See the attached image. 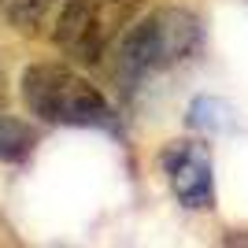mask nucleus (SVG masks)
Segmentation results:
<instances>
[{"label":"nucleus","instance_id":"8","mask_svg":"<svg viewBox=\"0 0 248 248\" xmlns=\"http://www.w3.org/2000/svg\"><path fill=\"white\" fill-rule=\"evenodd\" d=\"M4 100H8V89H4V74H0V108H4Z\"/></svg>","mask_w":248,"mask_h":248},{"label":"nucleus","instance_id":"7","mask_svg":"<svg viewBox=\"0 0 248 248\" xmlns=\"http://www.w3.org/2000/svg\"><path fill=\"white\" fill-rule=\"evenodd\" d=\"M33 145H37V137H33L30 126L0 111V159L4 163H19V159H26L33 152Z\"/></svg>","mask_w":248,"mask_h":248},{"label":"nucleus","instance_id":"5","mask_svg":"<svg viewBox=\"0 0 248 248\" xmlns=\"http://www.w3.org/2000/svg\"><path fill=\"white\" fill-rule=\"evenodd\" d=\"M186 123L200 134H230L233 126H237V115L230 108L226 100H218V96H197V100L189 104V115Z\"/></svg>","mask_w":248,"mask_h":248},{"label":"nucleus","instance_id":"6","mask_svg":"<svg viewBox=\"0 0 248 248\" xmlns=\"http://www.w3.org/2000/svg\"><path fill=\"white\" fill-rule=\"evenodd\" d=\"M60 0H0V15L22 33H37V26H45L48 11Z\"/></svg>","mask_w":248,"mask_h":248},{"label":"nucleus","instance_id":"1","mask_svg":"<svg viewBox=\"0 0 248 248\" xmlns=\"http://www.w3.org/2000/svg\"><path fill=\"white\" fill-rule=\"evenodd\" d=\"M19 96L33 119L74 130H115V108L85 74L67 63H30L19 78Z\"/></svg>","mask_w":248,"mask_h":248},{"label":"nucleus","instance_id":"4","mask_svg":"<svg viewBox=\"0 0 248 248\" xmlns=\"http://www.w3.org/2000/svg\"><path fill=\"white\" fill-rule=\"evenodd\" d=\"M163 170L182 207L207 211L215 204V178H211V155L197 141H174L163 152Z\"/></svg>","mask_w":248,"mask_h":248},{"label":"nucleus","instance_id":"3","mask_svg":"<svg viewBox=\"0 0 248 248\" xmlns=\"http://www.w3.org/2000/svg\"><path fill=\"white\" fill-rule=\"evenodd\" d=\"M137 8H141V0H67L56 19L52 41L71 60L96 63L111 48L115 37L126 33Z\"/></svg>","mask_w":248,"mask_h":248},{"label":"nucleus","instance_id":"2","mask_svg":"<svg viewBox=\"0 0 248 248\" xmlns=\"http://www.w3.org/2000/svg\"><path fill=\"white\" fill-rule=\"evenodd\" d=\"M204 41V26L186 8H155L134 26H126L119 41V78L123 85L141 82L145 74L167 71L174 63L189 60Z\"/></svg>","mask_w":248,"mask_h":248}]
</instances>
